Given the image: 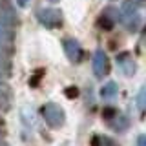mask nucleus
<instances>
[{
  "mask_svg": "<svg viewBox=\"0 0 146 146\" xmlns=\"http://www.w3.org/2000/svg\"><path fill=\"white\" fill-rule=\"evenodd\" d=\"M66 95H68L70 99H73V97H77V95H79V90H77V88H68Z\"/></svg>",
  "mask_w": 146,
  "mask_h": 146,
  "instance_id": "obj_1",
  "label": "nucleus"
},
{
  "mask_svg": "<svg viewBox=\"0 0 146 146\" xmlns=\"http://www.w3.org/2000/svg\"><path fill=\"white\" fill-rule=\"evenodd\" d=\"M99 26H100V27H106V29H110V27H111V22H110V20H104V18H102V20L99 22Z\"/></svg>",
  "mask_w": 146,
  "mask_h": 146,
  "instance_id": "obj_2",
  "label": "nucleus"
},
{
  "mask_svg": "<svg viewBox=\"0 0 146 146\" xmlns=\"http://www.w3.org/2000/svg\"><path fill=\"white\" fill-rule=\"evenodd\" d=\"M111 115H113V110H104V117H108V119H110Z\"/></svg>",
  "mask_w": 146,
  "mask_h": 146,
  "instance_id": "obj_3",
  "label": "nucleus"
},
{
  "mask_svg": "<svg viewBox=\"0 0 146 146\" xmlns=\"http://www.w3.org/2000/svg\"><path fill=\"white\" fill-rule=\"evenodd\" d=\"M139 143H141V144H144V146H146V139H144V137H143V139H141V141H139Z\"/></svg>",
  "mask_w": 146,
  "mask_h": 146,
  "instance_id": "obj_4",
  "label": "nucleus"
},
{
  "mask_svg": "<svg viewBox=\"0 0 146 146\" xmlns=\"http://www.w3.org/2000/svg\"><path fill=\"white\" fill-rule=\"evenodd\" d=\"M20 6H26V0H20Z\"/></svg>",
  "mask_w": 146,
  "mask_h": 146,
  "instance_id": "obj_5",
  "label": "nucleus"
}]
</instances>
